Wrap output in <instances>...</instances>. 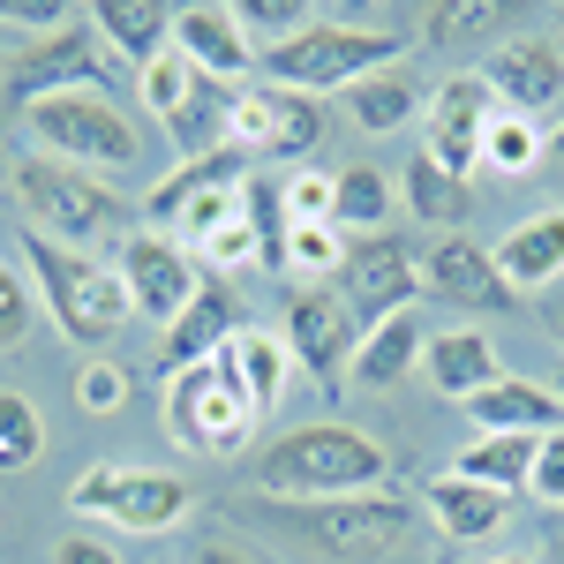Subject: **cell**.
Listing matches in <instances>:
<instances>
[{"label":"cell","instance_id":"obj_7","mask_svg":"<svg viewBox=\"0 0 564 564\" xmlns=\"http://www.w3.org/2000/svg\"><path fill=\"white\" fill-rule=\"evenodd\" d=\"M166 436H174L181 452H204V459H234V452H249V436H257V406L241 399L234 384V369L226 361H196V369H181L174 384H166Z\"/></svg>","mask_w":564,"mask_h":564},{"label":"cell","instance_id":"obj_27","mask_svg":"<svg viewBox=\"0 0 564 564\" xmlns=\"http://www.w3.org/2000/svg\"><path fill=\"white\" fill-rule=\"evenodd\" d=\"M505 505H512V497H497V489H481V481H467V475H436L430 481V512H436V527H444L452 542L497 534V527H505Z\"/></svg>","mask_w":564,"mask_h":564},{"label":"cell","instance_id":"obj_37","mask_svg":"<svg viewBox=\"0 0 564 564\" xmlns=\"http://www.w3.org/2000/svg\"><path fill=\"white\" fill-rule=\"evenodd\" d=\"M324 8H302V0H241V31H249V45H286L294 31H308Z\"/></svg>","mask_w":564,"mask_h":564},{"label":"cell","instance_id":"obj_20","mask_svg":"<svg viewBox=\"0 0 564 564\" xmlns=\"http://www.w3.org/2000/svg\"><path fill=\"white\" fill-rule=\"evenodd\" d=\"M90 31H98V45L106 53H121L135 76L174 45V8L166 0H98L90 8Z\"/></svg>","mask_w":564,"mask_h":564},{"label":"cell","instance_id":"obj_36","mask_svg":"<svg viewBox=\"0 0 564 564\" xmlns=\"http://www.w3.org/2000/svg\"><path fill=\"white\" fill-rule=\"evenodd\" d=\"M129 391H135V369L113 361V354H90L84 369H76V406H84V414H121Z\"/></svg>","mask_w":564,"mask_h":564},{"label":"cell","instance_id":"obj_40","mask_svg":"<svg viewBox=\"0 0 564 564\" xmlns=\"http://www.w3.org/2000/svg\"><path fill=\"white\" fill-rule=\"evenodd\" d=\"M84 8H68V0H0V23L8 31H23V39H53V31H68Z\"/></svg>","mask_w":564,"mask_h":564},{"label":"cell","instance_id":"obj_12","mask_svg":"<svg viewBox=\"0 0 564 564\" xmlns=\"http://www.w3.org/2000/svg\"><path fill=\"white\" fill-rule=\"evenodd\" d=\"M113 271H121V286H129L135 316H151V324H174L181 308L204 294V279H212V271H196V257H188L181 241H166V234H129Z\"/></svg>","mask_w":564,"mask_h":564},{"label":"cell","instance_id":"obj_21","mask_svg":"<svg viewBox=\"0 0 564 564\" xmlns=\"http://www.w3.org/2000/svg\"><path fill=\"white\" fill-rule=\"evenodd\" d=\"M218 361L234 369V384H241V399L257 406V422L286 399V377H294V354H286V339H271V332H234L226 347H218Z\"/></svg>","mask_w":564,"mask_h":564},{"label":"cell","instance_id":"obj_26","mask_svg":"<svg viewBox=\"0 0 564 564\" xmlns=\"http://www.w3.org/2000/svg\"><path fill=\"white\" fill-rule=\"evenodd\" d=\"M249 166H257V159H249L241 143H226V151H204V159H181V174H166L159 188H151L143 218H159V226H166V218H174L188 196H204V188H241V181H249Z\"/></svg>","mask_w":564,"mask_h":564},{"label":"cell","instance_id":"obj_46","mask_svg":"<svg viewBox=\"0 0 564 564\" xmlns=\"http://www.w3.org/2000/svg\"><path fill=\"white\" fill-rule=\"evenodd\" d=\"M196 564H249V557H241V550H204Z\"/></svg>","mask_w":564,"mask_h":564},{"label":"cell","instance_id":"obj_8","mask_svg":"<svg viewBox=\"0 0 564 564\" xmlns=\"http://www.w3.org/2000/svg\"><path fill=\"white\" fill-rule=\"evenodd\" d=\"M279 527L324 557H384L406 542L414 505L399 489H369V497H332V505H279Z\"/></svg>","mask_w":564,"mask_h":564},{"label":"cell","instance_id":"obj_10","mask_svg":"<svg viewBox=\"0 0 564 564\" xmlns=\"http://www.w3.org/2000/svg\"><path fill=\"white\" fill-rule=\"evenodd\" d=\"M234 143L249 159H263V166H294V159H308L324 143V98H302V90H279V84L241 90Z\"/></svg>","mask_w":564,"mask_h":564},{"label":"cell","instance_id":"obj_47","mask_svg":"<svg viewBox=\"0 0 564 564\" xmlns=\"http://www.w3.org/2000/svg\"><path fill=\"white\" fill-rule=\"evenodd\" d=\"M550 564H564V527H557V542H550Z\"/></svg>","mask_w":564,"mask_h":564},{"label":"cell","instance_id":"obj_45","mask_svg":"<svg viewBox=\"0 0 564 564\" xmlns=\"http://www.w3.org/2000/svg\"><path fill=\"white\" fill-rule=\"evenodd\" d=\"M542 324L564 339V286H550V294H542Z\"/></svg>","mask_w":564,"mask_h":564},{"label":"cell","instance_id":"obj_19","mask_svg":"<svg viewBox=\"0 0 564 564\" xmlns=\"http://www.w3.org/2000/svg\"><path fill=\"white\" fill-rule=\"evenodd\" d=\"M481 436H557L564 430V399L550 384H527V377H497L489 391L467 399Z\"/></svg>","mask_w":564,"mask_h":564},{"label":"cell","instance_id":"obj_14","mask_svg":"<svg viewBox=\"0 0 564 564\" xmlns=\"http://www.w3.org/2000/svg\"><path fill=\"white\" fill-rule=\"evenodd\" d=\"M354 302V316H369V324H384L399 308H414L430 286H422V263H414V241L406 234H369L361 249H347V286H339Z\"/></svg>","mask_w":564,"mask_h":564},{"label":"cell","instance_id":"obj_17","mask_svg":"<svg viewBox=\"0 0 564 564\" xmlns=\"http://www.w3.org/2000/svg\"><path fill=\"white\" fill-rule=\"evenodd\" d=\"M422 286L444 294L452 308H475V316H497V308H512V286H505V271L489 249H475L467 234H436L430 263H422Z\"/></svg>","mask_w":564,"mask_h":564},{"label":"cell","instance_id":"obj_39","mask_svg":"<svg viewBox=\"0 0 564 564\" xmlns=\"http://www.w3.org/2000/svg\"><path fill=\"white\" fill-rule=\"evenodd\" d=\"M188 84H196V68H188V61H181L174 45H166V53H159V61L143 68V106H151V113L166 121V113H174L181 98H188Z\"/></svg>","mask_w":564,"mask_h":564},{"label":"cell","instance_id":"obj_38","mask_svg":"<svg viewBox=\"0 0 564 564\" xmlns=\"http://www.w3.org/2000/svg\"><path fill=\"white\" fill-rule=\"evenodd\" d=\"M39 324V286H23L8 263H0V354H15Z\"/></svg>","mask_w":564,"mask_h":564},{"label":"cell","instance_id":"obj_23","mask_svg":"<svg viewBox=\"0 0 564 564\" xmlns=\"http://www.w3.org/2000/svg\"><path fill=\"white\" fill-rule=\"evenodd\" d=\"M422 347H430L422 316H414V308H399V316H384V324H369V332H361L347 377H354V384H369V391H391L414 361H422Z\"/></svg>","mask_w":564,"mask_h":564},{"label":"cell","instance_id":"obj_44","mask_svg":"<svg viewBox=\"0 0 564 564\" xmlns=\"http://www.w3.org/2000/svg\"><path fill=\"white\" fill-rule=\"evenodd\" d=\"M53 564H121V557H113L106 542H90V534H68V542L53 550Z\"/></svg>","mask_w":564,"mask_h":564},{"label":"cell","instance_id":"obj_18","mask_svg":"<svg viewBox=\"0 0 564 564\" xmlns=\"http://www.w3.org/2000/svg\"><path fill=\"white\" fill-rule=\"evenodd\" d=\"M241 332V294L226 286V279H204V294L181 308L174 324H166V347H159V361H166V377H181V369H196V361H212L226 339Z\"/></svg>","mask_w":564,"mask_h":564},{"label":"cell","instance_id":"obj_9","mask_svg":"<svg viewBox=\"0 0 564 564\" xmlns=\"http://www.w3.org/2000/svg\"><path fill=\"white\" fill-rule=\"evenodd\" d=\"M68 505L84 512V520H106V527H129V534H166V527L188 512V481L181 475H143V467H113V459H98L76 489H68Z\"/></svg>","mask_w":564,"mask_h":564},{"label":"cell","instance_id":"obj_5","mask_svg":"<svg viewBox=\"0 0 564 564\" xmlns=\"http://www.w3.org/2000/svg\"><path fill=\"white\" fill-rule=\"evenodd\" d=\"M113 84V53L90 31V8L53 31V39H23L0 45V113H23V106H45L61 90H106Z\"/></svg>","mask_w":564,"mask_h":564},{"label":"cell","instance_id":"obj_43","mask_svg":"<svg viewBox=\"0 0 564 564\" xmlns=\"http://www.w3.org/2000/svg\"><path fill=\"white\" fill-rule=\"evenodd\" d=\"M527 489L550 505V512H564V430L542 436V452H534V475H527Z\"/></svg>","mask_w":564,"mask_h":564},{"label":"cell","instance_id":"obj_42","mask_svg":"<svg viewBox=\"0 0 564 564\" xmlns=\"http://www.w3.org/2000/svg\"><path fill=\"white\" fill-rule=\"evenodd\" d=\"M332 196H339V181L294 174L286 181V218H294V226H332Z\"/></svg>","mask_w":564,"mask_h":564},{"label":"cell","instance_id":"obj_13","mask_svg":"<svg viewBox=\"0 0 564 564\" xmlns=\"http://www.w3.org/2000/svg\"><path fill=\"white\" fill-rule=\"evenodd\" d=\"M481 84L497 90L505 113L550 121L564 106V45L557 39H497L489 61H481Z\"/></svg>","mask_w":564,"mask_h":564},{"label":"cell","instance_id":"obj_28","mask_svg":"<svg viewBox=\"0 0 564 564\" xmlns=\"http://www.w3.org/2000/svg\"><path fill=\"white\" fill-rule=\"evenodd\" d=\"M399 196H406V212L422 218V226H467L475 212V196H467V181H452L436 166L430 151H414L406 159V174H399Z\"/></svg>","mask_w":564,"mask_h":564},{"label":"cell","instance_id":"obj_31","mask_svg":"<svg viewBox=\"0 0 564 564\" xmlns=\"http://www.w3.org/2000/svg\"><path fill=\"white\" fill-rule=\"evenodd\" d=\"M414 84L406 76H369V84H354L347 90V113H354V129L361 135H391V129H406L414 121Z\"/></svg>","mask_w":564,"mask_h":564},{"label":"cell","instance_id":"obj_11","mask_svg":"<svg viewBox=\"0 0 564 564\" xmlns=\"http://www.w3.org/2000/svg\"><path fill=\"white\" fill-rule=\"evenodd\" d=\"M361 332H369V324H361L354 302L332 294V286H308V294H294V308H286V354H294V369H308L324 391L354 369Z\"/></svg>","mask_w":564,"mask_h":564},{"label":"cell","instance_id":"obj_2","mask_svg":"<svg viewBox=\"0 0 564 564\" xmlns=\"http://www.w3.org/2000/svg\"><path fill=\"white\" fill-rule=\"evenodd\" d=\"M406 53V39L391 23H347V15H316L308 31H294L286 45H263L257 76L279 90H302V98H324V90H354L369 76H384L391 61Z\"/></svg>","mask_w":564,"mask_h":564},{"label":"cell","instance_id":"obj_49","mask_svg":"<svg viewBox=\"0 0 564 564\" xmlns=\"http://www.w3.org/2000/svg\"><path fill=\"white\" fill-rule=\"evenodd\" d=\"M489 564H534V557H489Z\"/></svg>","mask_w":564,"mask_h":564},{"label":"cell","instance_id":"obj_34","mask_svg":"<svg viewBox=\"0 0 564 564\" xmlns=\"http://www.w3.org/2000/svg\"><path fill=\"white\" fill-rule=\"evenodd\" d=\"M279 271H286V279H324V271H347V234H339V226H294V234H286Z\"/></svg>","mask_w":564,"mask_h":564},{"label":"cell","instance_id":"obj_35","mask_svg":"<svg viewBox=\"0 0 564 564\" xmlns=\"http://www.w3.org/2000/svg\"><path fill=\"white\" fill-rule=\"evenodd\" d=\"M497 31H505V8H497V0H452V8H430V15H422V39L430 45L497 39Z\"/></svg>","mask_w":564,"mask_h":564},{"label":"cell","instance_id":"obj_29","mask_svg":"<svg viewBox=\"0 0 564 564\" xmlns=\"http://www.w3.org/2000/svg\"><path fill=\"white\" fill-rule=\"evenodd\" d=\"M534 452H542V436H475V444L459 452L452 475H467V481H481V489H497V497H512V489H527V475H534Z\"/></svg>","mask_w":564,"mask_h":564},{"label":"cell","instance_id":"obj_15","mask_svg":"<svg viewBox=\"0 0 564 564\" xmlns=\"http://www.w3.org/2000/svg\"><path fill=\"white\" fill-rule=\"evenodd\" d=\"M497 121V90L481 76H444L430 98V159L452 181H467L481 166V135Z\"/></svg>","mask_w":564,"mask_h":564},{"label":"cell","instance_id":"obj_33","mask_svg":"<svg viewBox=\"0 0 564 564\" xmlns=\"http://www.w3.org/2000/svg\"><path fill=\"white\" fill-rule=\"evenodd\" d=\"M550 151V135H542V121H520V113H505L497 106V121H489V135H481V159L497 166V174H534V159Z\"/></svg>","mask_w":564,"mask_h":564},{"label":"cell","instance_id":"obj_32","mask_svg":"<svg viewBox=\"0 0 564 564\" xmlns=\"http://www.w3.org/2000/svg\"><path fill=\"white\" fill-rule=\"evenodd\" d=\"M45 452V422L23 391H0V475H31Z\"/></svg>","mask_w":564,"mask_h":564},{"label":"cell","instance_id":"obj_3","mask_svg":"<svg viewBox=\"0 0 564 564\" xmlns=\"http://www.w3.org/2000/svg\"><path fill=\"white\" fill-rule=\"evenodd\" d=\"M23 257H31V279H39L45 316H53L76 347H106V339H121V324L135 316L121 271L90 263L84 249H61V241H45V234L23 241Z\"/></svg>","mask_w":564,"mask_h":564},{"label":"cell","instance_id":"obj_30","mask_svg":"<svg viewBox=\"0 0 564 564\" xmlns=\"http://www.w3.org/2000/svg\"><path fill=\"white\" fill-rule=\"evenodd\" d=\"M384 218H391V181L377 166H347L339 196H332V226L339 234H384Z\"/></svg>","mask_w":564,"mask_h":564},{"label":"cell","instance_id":"obj_48","mask_svg":"<svg viewBox=\"0 0 564 564\" xmlns=\"http://www.w3.org/2000/svg\"><path fill=\"white\" fill-rule=\"evenodd\" d=\"M550 151H557V159H564V129H557V135H550Z\"/></svg>","mask_w":564,"mask_h":564},{"label":"cell","instance_id":"obj_1","mask_svg":"<svg viewBox=\"0 0 564 564\" xmlns=\"http://www.w3.org/2000/svg\"><path fill=\"white\" fill-rule=\"evenodd\" d=\"M257 489L271 505H332V497H369L391 481V459L377 436L347 430V422H308L286 430L279 444L257 452Z\"/></svg>","mask_w":564,"mask_h":564},{"label":"cell","instance_id":"obj_50","mask_svg":"<svg viewBox=\"0 0 564 564\" xmlns=\"http://www.w3.org/2000/svg\"><path fill=\"white\" fill-rule=\"evenodd\" d=\"M557 399H564V384H557Z\"/></svg>","mask_w":564,"mask_h":564},{"label":"cell","instance_id":"obj_22","mask_svg":"<svg viewBox=\"0 0 564 564\" xmlns=\"http://www.w3.org/2000/svg\"><path fill=\"white\" fill-rule=\"evenodd\" d=\"M234 106H241V90L218 84V76H196L188 98H181L174 113H166V135L181 143V159H204V151H226L234 143Z\"/></svg>","mask_w":564,"mask_h":564},{"label":"cell","instance_id":"obj_25","mask_svg":"<svg viewBox=\"0 0 564 564\" xmlns=\"http://www.w3.org/2000/svg\"><path fill=\"white\" fill-rule=\"evenodd\" d=\"M422 369H430L436 391H452V399H475V391L497 384V347L481 339V332H436L430 347H422Z\"/></svg>","mask_w":564,"mask_h":564},{"label":"cell","instance_id":"obj_16","mask_svg":"<svg viewBox=\"0 0 564 564\" xmlns=\"http://www.w3.org/2000/svg\"><path fill=\"white\" fill-rule=\"evenodd\" d=\"M174 53L196 68V76H218V84H241L257 68V45L241 31V8L234 0H196V8H174Z\"/></svg>","mask_w":564,"mask_h":564},{"label":"cell","instance_id":"obj_24","mask_svg":"<svg viewBox=\"0 0 564 564\" xmlns=\"http://www.w3.org/2000/svg\"><path fill=\"white\" fill-rule=\"evenodd\" d=\"M497 271H505L512 294L520 286H557L564 279V212H534L527 226H512L505 249H497Z\"/></svg>","mask_w":564,"mask_h":564},{"label":"cell","instance_id":"obj_6","mask_svg":"<svg viewBox=\"0 0 564 564\" xmlns=\"http://www.w3.org/2000/svg\"><path fill=\"white\" fill-rule=\"evenodd\" d=\"M31 135L45 143V159H61V166H84V174H121L135 166V121L106 98V90H61V98H45L31 106Z\"/></svg>","mask_w":564,"mask_h":564},{"label":"cell","instance_id":"obj_4","mask_svg":"<svg viewBox=\"0 0 564 564\" xmlns=\"http://www.w3.org/2000/svg\"><path fill=\"white\" fill-rule=\"evenodd\" d=\"M15 204L31 212V226H39L45 241H106V234H121V226H135V204L121 196V188H106L98 174H84V166H61V159H23L15 166Z\"/></svg>","mask_w":564,"mask_h":564},{"label":"cell","instance_id":"obj_41","mask_svg":"<svg viewBox=\"0 0 564 564\" xmlns=\"http://www.w3.org/2000/svg\"><path fill=\"white\" fill-rule=\"evenodd\" d=\"M204 263H212V279H226V271H241V263H263V241L249 234V218L218 226L212 241H204Z\"/></svg>","mask_w":564,"mask_h":564}]
</instances>
